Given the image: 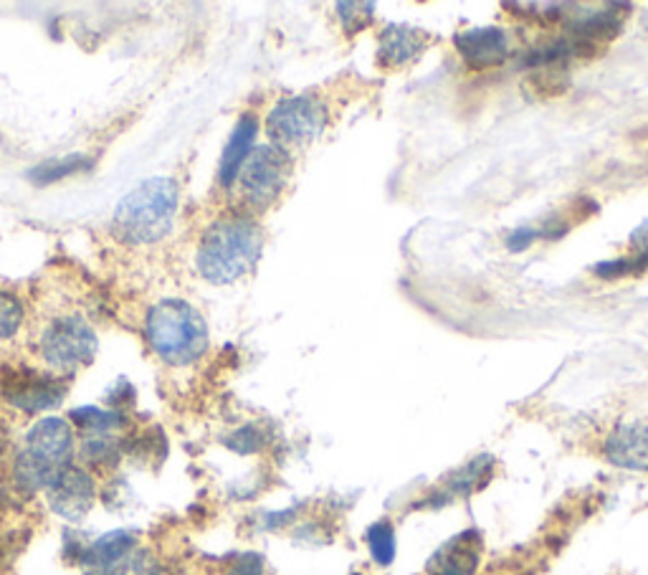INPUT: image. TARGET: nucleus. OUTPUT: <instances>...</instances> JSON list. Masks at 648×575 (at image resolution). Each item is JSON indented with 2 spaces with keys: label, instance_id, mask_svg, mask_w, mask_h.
Segmentation results:
<instances>
[{
  "label": "nucleus",
  "instance_id": "nucleus-13",
  "mask_svg": "<svg viewBox=\"0 0 648 575\" xmlns=\"http://www.w3.org/2000/svg\"><path fill=\"white\" fill-rule=\"evenodd\" d=\"M256 132H259V122L256 117L243 114L239 124H235L231 132L229 145H226L223 155H221V165H218V183L223 188H231L239 173L243 168V163L249 161V155L254 153V143H256Z\"/></svg>",
  "mask_w": 648,
  "mask_h": 575
},
{
  "label": "nucleus",
  "instance_id": "nucleus-9",
  "mask_svg": "<svg viewBox=\"0 0 648 575\" xmlns=\"http://www.w3.org/2000/svg\"><path fill=\"white\" fill-rule=\"evenodd\" d=\"M453 46L461 54V58L474 69H492L507 62L509 56V36L504 29H471L461 31L453 36Z\"/></svg>",
  "mask_w": 648,
  "mask_h": 575
},
{
  "label": "nucleus",
  "instance_id": "nucleus-25",
  "mask_svg": "<svg viewBox=\"0 0 648 575\" xmlns=\"http://www.w3.org/2000/svg\"><path fill=\"white\" fill-rule=\"evenodd\" d=\"M226 575H264V563H261L259 555L249 553V555L239 557L233 568Z\"/></svg>",
  "mask_w": 648,
  "mask_h": 575
},
{
  "label": "nucleus",
  "instance_id": "nucleus-8",
  "mask_svg": "<svg viewBox=\"0 0 648 575\" xmlns=\"http://www.w3.org/2000/svg\"><path fill=\"white\" fill-rule=\"evenodd\" d=\"M48 505L58 515V518L79 522L87 518V512L95 505V479L89 477V472L79 469V466H66V469L58 474V477L48 485L46 489Z\"/></svg>",
  "mask_w": 648,
  "mask_h": 575
},
{
  "label": "nucleus",
  "instance_id": "nucleus-20",
  "mask_svg": "<svg viewBox=\"0 0 648 575\" xmlns=\"http://www.w3.org/2000/svg\"><path fill=\"white\" fill-rule=\"evenodd\" d=\"M334 11H338V19L342 23V29L348 31V36L367 29L375 19L373 3H338L334 5Z\"/></svg>",
  "mask_w": 648,
  "mask_h": 575
},
{
  "label": "nucleus",
  "instance_id": "nucleus-2",
  "mask_svg": "<svg viewBox=\"0 0 648 575\" xmlns=\"http://www.w3.org/2000/svg\"><path fill=\"white\" fill-rule=\"evenodd\" d=\"M178 211V186L171 178H150L122 198L114 211L117 233L132 244H153L173 229Z\"/></svg>",
  "mask_w": 648,
  "mask_h": 575
},
{
  "label": "nucleus",
  "instance_id": "nucleus-5",
  "mask_svg": "<svg viewBox=\"0 0 648 575\" xmlns=\"http://www.w3.org/2000/svg\"><path fill=\"white\" fill-rule=\"evenodd\" d=\"M327 128V107L311 95L284 97L268 112L266 130L276 147H301L317 140Z\"/></svg>",
  "mask_w": 648,
  "mask_h": 575
},
{
  "label": "nucleus",
  "instance_id": "nucleus-18",
  "mask_svg": "<svg viewBox=\"0 0 648 575\" xmlns=\"http://www.w3.org/2000/svg\"><path fill=\"white\" fill-rule=\"evenodd\" d=\"M367 548L370 555L377 565H391L395 561V530L391 522H375L373 528L367 530Z\"/></svg>",
  "mask_w": 648,
  "mask_h": 575
},
{
  "label": "nucleus",
  "instance_id": "nucleus-6",
  "mask_svg": "<svg viewBox=\"0 0 648 575\" xmlns=\"http://www.w3.org/2000/svg\"><path fill=\"white\" fill-rule=\"evenodd\" d=\"M289 173L292 157L286 150L276 145L256 147L249 155V161L243 163L239 178H235L243 203L256 208V211H264L282 196Z\"/></svg>",
  "mask_w": 648,
  "mask_h": 575
},
{
  "label": "nucleus",
  "instance_id": "nucleus-10",
  "mask_svg": "<svg viewBox=\"0 0 648 575\" xmlns=\"http://www.w3.org/2000/svg\"><path fill=\"white\" fill-rule=\"evenodd\" d=\"M428 44H431V36L426 31L391 23L377 36V64L383 69H403V66L418 62Z\"/></svg>",
  "mask_w": 648,
  "mask_h": 575
},
{
  "label": "nucleus",
  "instance_id": "nucleus-3",
  "mask_svg": "<svg viewBox=\"0 0 648 575\" xmlns=\"http://www.w3.org/2000/svg\"><path fill=\"white\" fill-rule=\"evenodd\" d=\"M147 340L171 365L196 363L208 347V328L196 307L183 299H163L147 314Z\"/></svg>",
  "mask_w": 648,
  "mask_h": 575
},
{
  "label": "nucleus",
  "instance_id": "nucleus-11",
  "mask_svg": "<svg viewBox=\"0 0 648 575\" xmlns=\"http://www.w3.org/2000/svg\"><path fill=\"white\" fill-rule=\"evenodd\" d=\"M603 454L618 469L648 474V427L620 423L605 436Z\"/></svg>",
  "mask_w": 648,
  "mask_h": 575
},
{
  "label": "nucleus",
  "instance_id": "nucleus-14",
  "mask_svg": "<svg viewBox=\"0 0 648 575\" xmlns=\"http://www.w3.org/2000/svg\"><path fill=\"white\" fill-rule=\"evenodd\" d=\"M482 555V540L476 530L461 532L451 543H446L433 557L431 575H474Z\"/></svg>",
  "mask_w": 648,
  "mask_h": 575
},
{
  "label": "nucleus",
  "instance_id": "nucleus-22",
  "mask_svg": "<svg viewBox=\"0 0 648 575\" xmlns=\"http://www.w3.org/2000/svg\"><path fill=\"white\" fill-rule=\"evenodd\" d=\"M84 168H89V163H84L81 157H69V161H64V163H48V165H44V168H39L36 170L39 173L36 180L52 183V180L64 178V175L77 173V170H84Z\"/></svg>",
  "mask_w": 648,
  "mask_h": 575
},
{
  "label": "nucleus",
  "instance_id": "nucleus-19",
  "mask_svg": "<svg viewBox=\"0 0 648 575\" xmlns=\"http://www.w3.org/2000/svg\"><path fill=\"white\" fill-rule=\"evenodd\" d=\"M646 269H648V248H644V252L636 256H623V259L597 264L595 274L601 279H623V277H634V274H641Z\"/></svg>",
  "mask_w": 648,
  "mask_h": 575
},
{
  "label": "nucleus",
  "instance_id": "nucleus-12",
  "mask_svg": "<svg viewBox=\"0 0 648 575\" xmlns=\"http://www.w3.org/2000/svg\"><path fill=\"white\" fill-rule=\"evenodd\" d=\"M6 398L15 408L26 413H41L48 411L64 401V386L52 378H41V375L33 373H21L13 375L11 380L6 383Z\"/></svg>",
  "mask_w": 648,
  "mask_h": 575
},
{
  "label": "nucleus",
  "instance_id": "nucleus-23",
  "mask_svg": "<svg viewBox=\"0 0 648 575\" xmlns=\"http://www.w3.org/2000/svg\"><path fill=\"white\" fill-rule=\"evenodd\" d=\"M229 446L239 454H254V452H259L261 446H264V436H261L256 429L246 427V429L233 433V436L229 439Z\"/></svg>",
  "mask_w": 648,
  "mask_h": 575
},
{
  "label": "nucleus",
  "instance_id": "nucleus-15",
  "mask_svg": "<svg viewBox=\"0 0 648 575\" xmlns=\"http://www.w3.org/2000/svg\"><path fill=\"white\" fill-rule=\"evenodd\" d=\"M134 543H138V540H134L130 532L114 530L109 532V535L95 540L87 550H81V563L91 565V568L97 571H109L130 555Z\"/></svg>",
  "mask_w": 648,
  "mask_h": 575
},
{
  "label": "nucleus",
  "instance_id": "nucleus-16",
  "mask_svg": "<svg viewBox=\"0 0 648 575\" xmlns=\"http://www.w3.org/2000/svg\"><path fill=\"white\" fill-rule=\"evenodd\" d=\"M492 469H494L492 456H479V460L466 464L464 469H459L457 474H453L449 487H446L443 491H439V495L443 497V502H451L453 497L471 495V491L484 485L486 477L492 474Z\"/></svg>",
  "mask_w": 648,
  "mask_h": 575
},
{
  "label": "nucleus",
  "instance_id": "nucleus-4",
  "mask_svg": "<svg viewBox=\"0 0 648 575\" xmlns=\"http://www.w3.org/2000/svg\"><path fill=\"white\" fill-rule=\"evenodd\" d=\"M74 452V431L64 419H41L29 431L26 444H23L19 460H15V482L21 489L39 491L48 489V485L62 474L66 466H72Z\"/></svg>",
  "mask_w": 648,
  "mask_h": 575
},
{
  "label": "nucleus",
  "instance_id": "nucleus-21",
  "mask_svg": "<svg viewBox=\"0 0 648 575\" xmlns=\"http://www.w3.org/2000/svg\"><path fill=\"white\" fill-rule=\"evenodd\" d=\"M23 320V307L19 299L8 291H0V340H8L15 335V330L21 328Z\"/></svg>",
  "mask_w": 648,
  "mask_h": 575
},
{
  "label": "nucleus",
  "instance_id": "nucleus-17",
  "mask_svg": "<svg viewBox=\"0 0 648 575\" xmlns=\"http://www.w3.org/2000/svg\"><path fill=\"white\" fill-rule=\"evenodd\" d=\"M72 419L84 433H87V436H109V433L120 429L124 423L120 413L105 411V408H95V406L77 408V411L72 413Z\"/></svg>",
  "mask_w": 648,
  "mask_h": 575
},
{
  "label": "nucleus",
  "instance_id": "nucleus-1",
  "mask_svg": "<svg viewBox=\"0 0 648 575\" xmlns=\"http://www.w3.org/2000/svg\"><path fill=\"white\" fill-rule=\"evenodd\" d=\"M261 248H264V233L259 223L243 215L223 219L210 226L198 248V269L213 285H233L254 269Z\"/></svg>",
  "mask_w": 648,
  "mask_h": 575
},
{
  "label": "nucleus",
  "instance_id": "nucleus-7",
  "mask_svg": "<svg viewBox=\"0 0 648 575\" xmlns=\"http://www.w3.org/2000/svg\"><path fill=\"white\" fill-rule=\"evenodd\" d=\"M97 353V335L79 314L58 317L41 335V355L56 371H74Z\"/></svg>",
  "mask_w": 648,
  "mask_h": 575
},
{
  "label": "nucleus",
  "instance_id": "nucleus-24",
  "mask_svg": "<svg viewBox=\"0 0 648 575\" xmlns=\"http://www.w3.org/2000/svg\"><path fill=\"white\" fill-rule=\"evenodd\" d=\"M537 239H540V236H537V229H517L507 236V248L512 254L527 252V248L532 246Z\"/></svg>",
  "mask_w": 648,
  "mask_h": 575
}]
</instances>
